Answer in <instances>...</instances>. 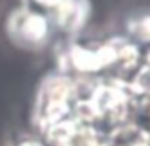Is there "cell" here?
Returning <instances> with one entry per match:
<instances>
[{
  "label": "cell",
  "instance_id": "1",
  "mask_svg": "<svg viewBox=\"0 0 150 146\" xmlns=\"http://www.w3.org/2000/svg\"><path fill=\"white\" fill-rule=\"evenodd\" d=\"M74 84L67 76H48L40 84L34 102V123L48 131L51 125L59 123L70 112V99H72Z\"/></svg>",
  "mask_w": 150,
  "mask_h": 146
},
{
  "label": "cell",
  "instance_id": "2",
  "mask_svg": "<svg viewBox=\"0 0 150 146\" xmlns=\"http://www.w3.org/2000/svg\"><path fill=\"white\" fill-rule=\"evenodd\" d=\"M6 32L15 46L25 49H38L48 42L51 25L46 13L30 8L11 11L6 21Z\"/></svg>",
  "mask_w": 150,
  "mask_h": 146
},
{
  "label": "cell",
  "instance_id": "3",
  "mask_svg": "<svg viewBox=\"0 0 150 146\" xmlns=\"http://www.w3.org/2000/svg\"><path fill=\"white\" fill-rule=\"evenodd\" d=\"M84 106L88 108L89 118L118 121L127 112V95L114 85H99L93 89L91 97H88Z\"/></svg>",
  "mask_w": 150,
  "mask_h": 146
},
{
  "label": "cell",
  "instance_id": "4",
  "mask_svg": "<svg viewBox=\"0 0 150 146\" xmlns=\"http://www.w3.org/2000/svg\"><path fill=\"white\" fill-rule=\"evenodd\" d=\"M53 23L63 32H78L89 17L88 0H63L53 11Z\"/></svg>",
  "mask_w": 150,
  "mask_h": 146
},
{
  "label": "cell",
  "instance_id": "5",
  "mask_svg": "<svg viewBox=\"0 0 150 146\" xmlns=\"http://www.w3.org/2000/svg\"><path fill=\"white\" fill-rule=\"evenodd\" d=\"M127 34L139 44H150V13L137 15L127 21Z\"/></svg>",
  "mask_w": 150,
  "mask_h": 146
},
{
  "label": "cell",
  "instance_id": "6",
  "mask_svg": "<svg viewBox=\"0 0 150 146\" xmlns=\"http://www.w3.org/2000/svg\"><path fill=\"white\" fill-rule=\"evenodd\" d=\"M133 91L139 95H150V66L144 65L133 80Z\"/></svg>",
  "mask_w": 150,
  "mask_h": 146
},
{
  "label": "cell",
  "instance_id": "7",
  "mask_svg": "<svg viewBox=\"0 0 150 146\" xmlns=\"http://www.w3.org/2000/svg\"><path fill=\"white\" fill-rule=\"evenodd\" d=\"M63 0H27L30 10H36V11H53L55 8L61 4Z\"/></svg>",
  "mask_w": 150,
  "mask_h": 146
},
{
  "label": "cell",
  "instance_id": "8",
  "mask_svg": "<svg viewBox=\"0 0 150 146\" xmlns=\"http://www.w3.org/2000/svg\"><path fill=\"white\" fill-rule=\"evenodd\" d=\"M19 146H42V144H38V142H23V144H19Z\"/></svg>",
  "mask_w": 150,
  "mask_h": 146
},
{
  "label": "cell",
  "instance_id": "9",
  "mask_svg": "<svg viewBox=\"0 0 150 146\" xmlns=\"http://www.w3.org/2000/svg\"><path fill=\"white\" fill-rule=\"evenodd\" d=\"M146 66H150V51L146 53Z\"/></svg>",
  "mask_w": 150,
  "mask_h": 146
}]
</instances>
